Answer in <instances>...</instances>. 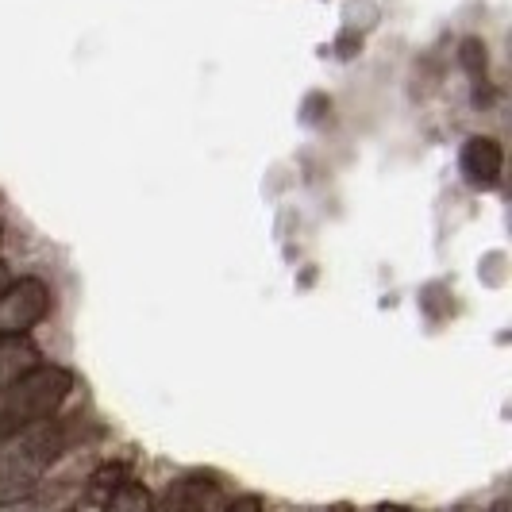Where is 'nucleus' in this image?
<instances>
[{
    "mask_svg": "<svg viewBox=\"0 0 512 512\" xmlns=\"http://www.w3.org/2000/svg\"><path fill=\"white\" fill-rule=\"evenodd\" d=\"M104 512H154L151 489L139 486V482H124V486L116 489L112 497H108Z\"/></svg>",
    "mask_w": 512,
    "mask_h": 512,
    "instance_id": "obj_7",
    "label": "nucleus"
},
{
    "mask_svg": "<svg viewBox=\"0 0 512 512\" xmlns=\"http://www.w3.org/2000/svg\"><path fill=\"white\" fill-rule=\"evenodd\" d=\"M378 512H409V509H405V505H382Z\"/></svg>",
    "mask_w": 512,
    "mask_h": 512,
    "instance_id": "obj_12",
    "label": "nucleus"
},
{
    "mask_svg": "<svg viewBox=\"0 0 512 512\" xmlns=\"http://www.w3.org/2000/svg\"><path fill=\"white\" fill-rule=\"evenodd\" d=\"M459 170L470 189H497L505 170V151L493 135H470L459 151Z\"/></svg>",
    "mask_w": 512,
    "mask_h": 512,
    "instance_id": "obj_4",
    "label": "nucleus"
},
{
    "mask_svg": "<svg viewBox=\"0 0 512 512\" xmlns=\"http://www.w3.org/2000/svg\"><path fill=\"white\" fill-rule=\"evenodd\" d=\"M70 420H43L35 428L8 439V451L0 455V505H20L43 486V474L66 455L70 447Z\"/></svg>",
    "mask_w": 512,
    "mask_h": 512,
    "instance_id": "obj_1",
    "label": "nucleus"
},
{
    "mask_svg": "<svg viewBox=\"0 0 512 512\" xmlns=\"http://www.w3.org/2000/svg\"><path fill=\"white\" fill-rule=\"evenodd\" d=\"M31 366H39L35 343L24 339V335H20V339H4V343H0V393L16 382V378H24Z\"/></svg>",
    "mask_w": 512,
    "mask_h": 512,
    "instance_id": "obj_5",
    "label": "nucleus"
},
{
    "mask_svg": "<svg viewBox=\"0 0 512 512\" xmlns=\"http://www.w3.org/2000/svg\"><path fill=\"white\" fill-rule=\"evenodd\" d=\"M459 58H462V70L470 74L474 89H478V97H482V89H489V81H486V43L466 39V43L459 47Z\"/></svg>",
    "mask_w": 512,
    "mask_h": 512,
    "instance_id": "obj_8",
    "label": "nucleus"
},
{
    "mask_svg": "<svg viewBox=\"0 0 512 512\" xmlns=\"http://www.w3.org/2000/svg\"><path fill=\"white\" fill-rule=\"evenodd\" d=\"M332 512H355L351 505H332Z\"/></svg>",
    "mask_w": 512,
    "mask_h": 512,
    "instance_id": "obj_13",
    "label": "nucleus"
},
{
    "mask_svg": "<svg viewBox=\"0 0 512 512\" xmlns=\"http://www.w3.org/2000/svg\"><path fill=\"white\" fill-rule=\"evenodd\" d=\"M74 382V370L54 366V362H39L24 378H16L0 393V443L51 420L54 412L62 409V401L74 393Z\"/></svg>",
    "mask_w": 512,
    "mask_h": 512,
    "instance_id": "obj_2",
    "label": "nucleus"
},
{
    "mask_svg": "<svg viewBox=\"0 0 512 512\" xmlns=\"http://www.w3.org/2000/svg\"><path fill=\"white\" fill-rule=\"evenodd\" d=\"M51 312V285L43 278H20L0 289V343L20 339Z\"/></svg>",
    "mask_w": 512,
    "mask_h": 512,
    "instance_id": "obj_3",
    "label": "nucleus"
},
{
    "mask_svg": "<svg viewBox=\"0 0 512 512\" xmlns=\"http://www.w3.org/2000/svg\"><path fill=\"white\" fill-rule=\"evenodd\" d=\"M124 474H128V466H101V470L93 474V482H89V489H93V493H108V497H112L116 489H120L124 482H128Z\"/></svg>",
    "mask_w": 512,
    "mask_h": 512,
    "instance_id": "obj_9",
    "label": "nucleus"
},
{
    "mask_svg": "<svg viewBox=\"0 0 512 512\" xmlns=\"http://www.w3.org/2000/svg\"><path fill=\"white\" fill-rule=\"evenodd\" d=\"M224 512H266V509H262V501H258V497H251V493H247V497H235Z\"/></svg>",
    "mask_w": 512,
    "mask_h": 512,
    "instance_id": "obj_10",
    "label": "nucleus"
},
{
    "mask_svg": "<svg viewBox=\"0 0 512 512\" xmlns=\"http://www.w3.org/2000/svg\"><path fill=\"white\" fill-rule=\"evenodd\" d=\"M81 489L74 486H39L27 501H20V512H74Z\"/></svg>",
    "mask_w": 512,
    "mask_h": 512,
    "instance_id": "obj_6",
    "label": "nucleus"
},
{
    "mask_svg": "<svg viewBox=\"0 0 512 512\" xmlns=\"http://www.w3.org/2000/svg\"><path fill=\"white\" fill-rule=\"evenodd\" d=\"M447 512H486L482 505H474V501H462V505H455V509H447Z\"/></svg>",
    "mask_w": 512,
    "mask_h": 512,
    "instance_id": "obj_11",
    "label": "nucleus"
}]
</instances>
